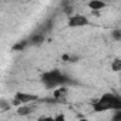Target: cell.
Masks as SVG:
<instances>
[{"mask_svg": "<svg viewBox=\"0 0 121 121\" xmlns=\"http://www.w3.org/2000/svg\"><path fill=\"white\" fill-rule=\"evenodd\" d=\"M39 98H40V97L36 95V94H30V93H22V91H19V93L14 94V101H13V104H16V105L30 104V103L39 101Z\"/></svg>", "mask_w": 121, "mask_h": 121, "instance_id": "4", "label": "cell"}, {"mask_svg": "<svg viewBox=\"0 0 121 121\" xmlns=\"http://www.w3.org/2000/svg\"><path fill=\"white\" fill-rule=\"evenodd\" d=\"M94 112H104L110 110H121V95L114 93H104L91 104Z\"/></svg>", "mask_w": 121, "mask_h": 121, "instance_id": "2", "label": "cell"}, {"mask_svg": "<svg viewBox=\"0 0 121 121\" xmlns=\"http://www.w3.org/2000/svg\"><path fill=\"white\" fill-rule=\"evenodd\" d=\"M63 60H64V61H69V63H76L78 60V57L71 56V54H63Z\"/></svg>", "mask_w": 121, "mask_h": 121, "instance_id": "14", "label": "cell"}, {"mask_svg": "<svg viewBox=\"0 0 121 121\" xmlns=\"http://www.w3.org/2000/svg\"><path fill=\"white\" fill-rule=\"evenodd\" d=\"M46 36H47V34H44V33L36 30V31H33V33L30 34V37H29L27 40H29L30 46H41V44L46 41Z\"/></svg>", "mask_w": 121, "mask_h": 121, "instance_id": "5", "label": "cell"}, {"mask_svg": "<svg viewBox=\"0 0 121 121\" xmlns=\"http://www.w3.org/2000/svg\"><path fill=\"white\" fill-rule=\"evenodd\" d=\"M90 19L84 14H78V13H73L71 16H69L67 19V26L70 29H81V27H87L90 26Z\"/></svg>", "mask_w": 121, "mask_h": 121, "instance_id": "3", "label": "cell"}, {"mask_svg": "<svg viewBox=\"0 0 121 121\" xmlns=\"http://www.w3.org/2000/svg\"><path fill=\"white\" fill-rule=\"evenodd\" d=\"M33 112V108L29 105V104H22V105H19V108H17V114L19 115H29V114H31Z\"/></svg>", "mask_w": 121, "mask_h": 121, "instance_id": "10", "label": "cell"}, {"mask_svg": "<svg viewBox=\"0 0 121 121\" xmlns=\"http://www.w3.org/2000/svg\"><path fill=\"white\" fill-rule=\"evenodd\" d=\"M53 24H54L53 19H47L44 23H41V24L37 27V30H39V31H41V33H44V34H47V33H50V31H51Z\"/></svg>", "mask_w": 121, "mask_h": 121, "instance_id": "7", "label": "cell"}, {"mask_svg": "<svg viewBox=\"0 0 121 121\" xmlns=\"http://www.w3.org/2000/svg\"><path fill=\"white\" fill-rule=\"evenodd\" d=\"M112 120H114V121H121V110L114 111V114H112Z\"/></svg>", "mask_w": 121, "mask_h": 121, "instance_id": "15", "label": "cell"}, {"mask_svg": "<svg viewBox=\"0 0 121 121\" xmlns=\"http://www.w3.org/2000/svg\"><path fill=\"white\" fill-rule=\"evenodd\" d=\"M10 107H12V103H7L4 98L0 100V110H2V111H7Z\"/></svg>", "mask_w": 121, "mask_h": 121, "instance_id": "13", "label": "cell"}, {"mask_svg": "<svg viewBox=\"0 0 121 121\" xmlns=\"http://www.w3.org/2000/svg\"><path fill=\"white\" fill-rule=\"evenodd\" d=\"M61 9H63V13H64L67 17L73 14V6H71V3H70V0H63Z\"/></svg>", "mask_w": 121, "mask_h": 121, "instance_id": "8", "label": "cell"}, {"mask_svg": "<svg viewBox=\"0 0 121 121\" xmlns=\"http://www.w3.org/2000/svg\"><path fill=\"white\" fill-rule=\"evenodd\" d=\"M111 37L115 40V41H121V29H114L111 31Z\"/></svg>", "mask_w": 121, "mask_h": 121, "instance_id": "12", "label": "cell"}, {"mask_svg": "<svg viewBox=\"0 0 121 121\" xmlns=\"http://www.w3.org/2000/svg\"><path fill=\"white\" fill-rule=\"evenodd\" d=\"M29 46H30V43H29V40L26 39V40H20V41H17L16 44H13L12 48H13L14 51H23V50H24L26 47H29Z\"/></svg>", "mask_w": 121, "mask_h": 121, "instance_id": "9", "label": "cell"}, {"mask_svg": "<svg viewBox=\"0 0 121 121\" xmlns=\"http://www.w3.org/2000/svg\"><path fill=\"white\" fill-rule=\"evenodd\" d=\"M110 69H111V71H114V73H121V58L120 57H115L112 61H111V64H110Z\"/></svg>", "mask_w": 121, "mask_h": 121, "instance_id": "11", "label": "cell"}, {"mask_svg": "<svg viewBox=\"0 0 121 121\" xmlns=\"http://www.w3.org/2000/svg\"><path fill=\"white\" fill-rule=\"evenodd\" d=\"M105 2H107V0H105Z\"/></svg>", "mask_w": 121, "mask_h": 121, "instance_id": "16", "label": "cell"}, {"mask_svg": "<svg viewBox=\"0 0 121 121\" xmlns=\"http://www.w3.org/2000/svg\"><path fill=\"white\" fill-rule=\"evenodd\" d=\"M40 80H41V84L47 90L64 87V86L69 87V86H74L76 84V81H73L70 76L64 74L63 71H60L57 69H53V70H48V71L43 73L41 77H40Z\"/></svg>", "mask_w": 121, "mask_h": 121, "instance_id": "1", "label": "cell"}, {"mask_svg": "<svg viewBox=\"0 0 121 121\" xmlns=\"http://www.w3.org/2000/svg\"><path fill=\"white\" fill-rule=\"evenodd\" d=\"M105 6H107L105 0H90L88 2V7L91 9V12H100L105 9Z\"/></svg>", "mask_w": 121, "mask_h": 121, "instance_id": "6", "label": "cell"}]
</instances>
